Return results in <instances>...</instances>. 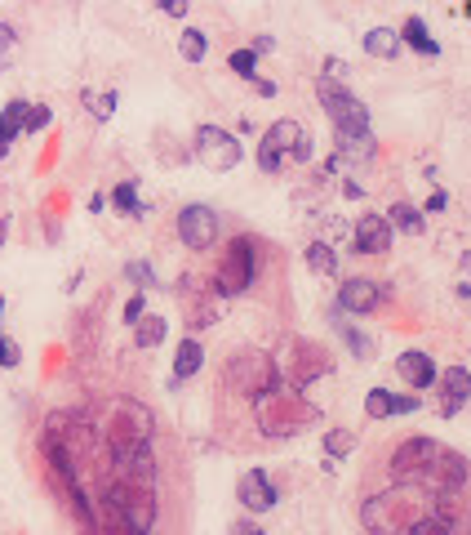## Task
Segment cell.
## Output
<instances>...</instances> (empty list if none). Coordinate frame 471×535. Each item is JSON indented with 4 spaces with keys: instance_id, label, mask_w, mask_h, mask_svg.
<instances>
[{
    "instance_id": "obj_14",
    "label": "cell",
    "mask_w": 471,
    "mask_h": 535,
    "mask_svg": "<svg viewBox=\"0 0 471 535\" xmlns=\"http://www.w3.org/2000/svg\"><path fill=\"white\" fill-rule=\"evenodd\" d=\"M240 504H245L249 513H267V508H276V482H271L263 468H249V473L240 477Z\"/></svg>"
},
{
    "instance_id": "obj_10",
    "label": "cell",
    "mask_w": 471,
    "mask_h": 535,
    "mask_svg": "<svg viewBox=\"0 0 471 535\" xmlns=\"http://www.w3.org/2000/svg\"><path fill=\"white\" fill-rule=\"evenodd\" d=\"M391 236H396V228L387 223V214H360L356 232H351V250L356 254H387Z\"/></svg>"
},
{
    "instance_id": "obj_24",
    "label": "cell",
    "mask_w": 471,
    "mask_h": 535,
    "mask_svg": "<svg viewBox=\"0 0 471 535\" xmlns=\"http://www.w3.org/2000/svg\"><path fill=\"white\" fill-rule=\"evenodd\" d=\"M112 205H116L121 214H134V219H143V214H147V205L138 201V183H134V179L112 188Z\"/></svg>"
},
{
    "instance_id": "obj_30",
    "label": "cell",
    "mask_w": 471,
    "mask_h": 535,
    "mask_svg": "<svg viewBox=\"0 0 471 535\" xmlns=\"http://www.w3.org/2000/svg\"><path fill=\"white\" fill-rule=\"evenodd\" d=\"M338 331H342V339H347L351 357H360V362H369V357H373V339H369V335H360L356 326H342V322H338Z\"/></svg>"
},
{
    "instance_id": "obj_8",
    "label": "cell",
    "mask_w": 471,
    "mask_h": 535,
    "mask_svg": "<svg viewBox=\"0 0 471 535\" xmlns=\"http://www.w3.org/2000/svg\"><path fill=\"white\" fill-rule=\"evenodd\" d=\"M440 442H431V437H409V442H400L396 446V455H391V477L396 482H427L431 477V468H436V459H440Z\"/></svg>"
},
{
    "instance_id": "obj_11",
    "label": "cell",
    "mask_w": 471,
    "mask_h": 535,
    "mask_svg": "<svg viewBox=\"0 0 471 535\" xmlns=\"http://www.w3.org/2000/svg\"><path fill=\"white\" fill-rule=\"evenodd\" d=\"M382 299H387V291H382L373 277H351V282L338 286V308H342V313H356V317L373 313Z\"/></svg>"
},
{
    "instance_id": "obj_28",
    "label": "cell",
    "mask_w": 471,
    "mask_h": 535,
    "mask_svg": "<svg viewBox=\"0 0 471 535\" xmlns=\"http://www.w3.org/2000/svg\"><path fill=\"white\" fill-rule=\"evenodd\" d=\"M178 54H183L187 63H200V59L209 54V36H205V32H196V28H187V32L178 36Z\"/></svg>"
},
{
    "instance_id": "obj_38",
    "label": "cell",
    "mask_w": 471,
    "mask_h": 535,
    "mask_svg": "<svg viewBox=\"0 0 471 535\" xmlns=\"http://www.w3.org/2000/svg\"><path fill=\"white\" fill-rule=\"evenodd\" d=\"M143 317H147V304H143V295L134 291V295H130V304H125V326H138Z\"/></svg>"
},
{
    "instance_id": "obj_41",
    "label": "cell",
    "mask_w": 471,
    "mask_h": 535,
    "mask_svg": "<svg viewBox=\"0 0 471 535\" xmlns=\"http://www.w3.org/2000/svg\"><path fill=\"white\" fill-rule=\"evenodd\" d=\"M444 205H449V196H444V192H431V196H427V214H440Z\"/></svg>"
},
{
    "instance_id": "obj_27",
    "label": "cell",
    "mask_w": 471,
    "mask_h": 535,
    "mask_svg": "<svg viewBox=\"0 0 471 535\" xmlns=\"http://www.w3.org/2000/svg\"><path fill=\"white\" fill-rule=\"evenodd\" d=\"M125 282H134V291L138 295H147V291H156L161 282H156V273H152V263H143V259H130L125 263Z\"/></svg>"
},
{
    "instance_id": "obj_12",
    "label": "cell",
    "mask_w": 471,
    "mask_h": 535,
    "mask_svg": "<svg viewBox=\"0 0 471 535\" xmlns=\"http://www.w3.org/2000/svg\"><path fill=\"white\" fill-rule=\"evenodd\" d=\"M436 384H440V415H458L471 402V371L467 366H449Z\"/></svg>"
},
{
    "instance_id": "obj_22",
    "label": "cell",
    "mask_w": 471,
    "mask_h": 535,
    "mask_svg": "<svg viewBox=\"0 0 471 535\" xmlns=\"http://www.w3.org/2000/svg\"><path fill=\"white\" fill-rule=\"evenodd\" d=\"M387 223H391L396 232H409V236H422V228H427V214H422L418 205H409V201H400V205H391V210H387Z\"/></svg>"
},
{
    "instance_id": "obj_49",
    "label": "cell",
    "mask_w": 471,
    "mask_h": 535,
    "mask_svg": "<svg viewBox=\"0 0 471 535\" xmlns=\"http://www.w3.org/2000/svg\"><path fill=\"white\" fill-rule=\"evenodd\" d=\"M0 313H5V299H0Z\"/></svg>"
},
{
    "instance_id": "obj_20",
    "label": "cell",
    "mask_w": 471,
    "mask_h": 535,
    "mask_svg": "<svg viewBox=\"0 0 471 535\" xmlns=\"http://www.w3.org/2000/svg\"><path fill=\"white\" fill-rule=\"evenodd\" d=\"M400 45H413L418 54H427V59H436L440 54V41H431V32H427V23L422 19H404V28H400Z\"/></svg>"
},
{
    "instance_id": "obj_5",
    "label": "cell",
    "mask_w": 471,
    "mask_h": 535,
    "mask_svg": "<svg viewBox=\"0 0 471 535\" xmlns=\"http://www.w3.org/2000/svg\"><path fill=\"white\" fill-rule=\"evenodd\" d=\"M316 94H320L325 116L334 121V134H369V108H365V103H360L347 85H334V81H325V76H320Z\"/></svg>"
},
{
    "instance_id": "obj_17",
    "label": "cell",
    "mask_w": 471,
    "mask_h": 535,
    "mask_svg": "<svg viewBox=\"0 0 471 535\" xmlns=\"http://www.w3.org/2000/svg\"><path fill=\"white\" fill-rule=\"evenodd\" d=\"M427 482H436V491H458L462 482H467V459L458 455V451H440V459H436V468H431V477Z\"/></svg>"
},
{
    "instance_id": "obj_45",
    "label": "cell",
    "mask_w": 471,
    "mask_h": 535,
    "mask_svg": "<svg viewBox=\"0 0 471 535\" xmlns=\"http://www.w3.org/2000/svg\"><path fill=\"white\" fill-rule=\"evenodd\" d=\"M232 535H263V526H254V522H236Z\"/></svg>"
},
{
    "instance_id": "obj_40",
    "label": "cell",
    "mask_w": 471,
    "mask_h": 535,
    "mask_svg": "<svg viewBox=\"0 0 471 535\" xmlns=\"http://www.w3.org/2000/svg\"><path fill=\"white\" fill-rule=\"evenodd\" d=\"M422 406V397L418 393H404V397H396V415H413Z\"/></svg>"
},
{
    "instance_id": "obj_18",
    "label": "cell",
    "mask_w": 471,
    "mask_h": 535,
    "mask_svg": "<svg viewBox=\"0 0 471 535\" xmlns=\"http://www.w3.org/2000/svg\"><path fill=\"white\" fill-rule=\"evenodd\" d=\"M302 139H311V134H307L298 121H289V116H285V121H276V125L263 134V143H267L271 152H280V156H294V152L302 148Z\"/></svg>"
},
{
    "instance_id": "obj_3",
    "label": "cell",
    "mask_w": 471,
    "mask_h": 535,
    "mask_svg": "<svg viewBox=\"0 0 471 535\" xmlns=\"http://www.w3.org/2000/svg\"><path fill=\"white\" fill-rule=\"evenodd\" d=\"M107 499H112L116 526H125L130 535H152V526H156V513H161V504H156V491H147V486H125V482H112Z\"/></svg>"
},
{
    "instance_id": "obj_31",
    "label": "cell",
    "mask_w": 471,
    "mask_h": 535,
    "mask_svg": "<svg viewBox=\"0 0 471 535\" xmlns=\"http://www.w3.org/2000/svg\"><path fill=\"white\" fill-rule=\"evenodd\" d=\"M351 446H356V433H351V428H329V433H325V455H329V459L347 455Z\"/></svg>"
},
{
    "instance_id": "obj_13",
    "label": "cell",
    "mask_w": 471,
    "mask_h": 535,
    "mask_svg": "<svg viewBox=\"0 0 471 535\" xmlns=\"http://www.w3.org/2000/svg\"><path fill=\"white\" fill-rule=\"evenodd\" d=\"M396 371H400V379L409 384V388H431L436 379H440V371H436V362L422 353V348H404L400 357H396Z\"/></svg>"
},
{
    "instance_id": "obj_34",
    "label": "cell",
    "mask_w": 471,
    "mask_h": 535,
    "mask_svg": "<svg viewBox=\"0 0 471 535\" xmlns=\"http://www.w3.org/2000/svg\"><path fill=\"white\" fill-rule=\"evenodd\" d=\"M50 121H54V112H50L45 103H32V108H27V134H41Z\"/></svg>"
},
{
    "instance_id": "obj_47",
    "label": "cell",
    "mask_w": 471,
    "mask_h": 535,
    "mask_svg": "<svg viewBox=\"0 0 471 535\" xmlns=\"http://www.w3.org/2000/svg\"><path fill=\"white\" fill-rule=\"evenodd\" d=\"M5 228H10V223H5V219H0V241H5Z\"/></svg>"
},
{
    "instance_id": "obj_6",
    "label": "cell",
    "mask_w": 471,
    "mask_h": 535,
    "mask_svg": "<svg viewBox=\"0 0 471 535\" xmlns=\"http://www.w3.org/2000/svg\"><path fill=\"white\" fill-rule=\"evenodd\" d=\"M227 379L258 402V397H267V393L280 388V366H276L267 353H240V357L227 366Z\"/></svg>"
},
{
    "instance_id": "obj_32",
    "label": "cell",
    "mask_w": 471,
    "mask_h": 535,
    "mask_svg": "<svg viewBox=\"0 0 471 535\" xmlns=\"http://www.w3.org/2000/svg\"><path fill=\"white\" fill-rule=\"evenodd\" d=\"M85 108H90V116L94 121H112V112H116V90H107V94H85Z\"/></svg>"
},
{
    "instance_id": "obj_33",
    "label": "cell",
    "mask_w": 471,
    "mask_h": 535,
    "mask_svg": "<svg viewBox=\"0 0 471 535\" xmlns=\"http://www.w3.org/2000/svg\"><path fill=\"white\" fill-rule=\"evenodd\" d=\"M19 362H23V348L10 335H0V371H14Z\"/></svg>"
},
{
    "instance_id": "obj_39",
    "label": "cell",
    "mask_w": 471,
    "mask_h": 535,
    "mask_svg": "<svg viewBox=\"0 0 471 535\" xmlns=\"http://www.w3.org/2000/svg\"><path fill=\"white\" fill-rule=\"evenodd\" d=\"M347 63L342 59H325V81H334V85H347Z\"/></svg>"
},
{
    "instance_id": "obj_43",
    "label": "cell",
    "mask_w": 471,
    "mask_h": 535,
    "mask_svg": "<svg viewBox=\"0 0 471 535\" xmlns=\"http://www.w3.org/2000/svg\"><path fill=\"white\" fill-rule=\"evenodd\" d=\"M249 50H254V54H271V50H276V41H271V36H258Z\"/></svg>"
},
{
    "instance_id": "obj_21",
    "label": "cell",
    "mask_w": 471,
    "mask_h": 535,
    "mask_svg": "<svg viewBox=\"0 0 471 535\" xmlns=\"http://www.w3.org/2000/svg\"><path fill=\"white\" fill-rule=\"evenodd\" d=\"M338 156L365 165V161L378 156V143H373V134H338Z\"/></svg>"
},
{
    "instance_id": "obj_15",
    "label": "cell",
    "mask_w": 471,
    "mask_h": 535,
    "mask_svg": "<svg viewBox=\"0 0 471 535\" xmlns=\"http://www.w3.org/2000/svg\"><path fill=\"white\" fill-rule=\"evenodd\" d=\"M200 366H205V348H200L196 335H187L178 344V353H174V379H169V388H183L192 375H200Z\"/></svg>"
},
{
    "instance_id": "obj_9",
    "label": "cell",
    "mask_w": 471,
    "mask_h": 535,
    "mask_svg": "<svg viewBox=\"0 0 471 535\" xmlns=\"http://www.w3.org/2000/svg\"><path fill=\"white\" fill-rule=\"evenodd\" d=\"M178 241L187 250H209L218 241V214H214V205H200V201L183 205V214H178Z\"/></svg>"
},
{
    "instance_id": "obj_46",
    "label": "cell",
    "mask_w": 471,
    "mask_h": 535,
    "mask_svg": "<svg viewBox=\"0 0 471 535\" xmlns=\"http://www.w3.org/2000/svg\"><path fill=\"white\" fill-rule=\"evenodd\" d=\"M316 156V148H311V139H302V148L294 152V161H311Z\"/></svg>"
},
{
    "instance_id": "obj_36",
    "label": "cell",
    "mask_w": 471,
    "mask_h": 535,
    "mask_svg": "<svg viewBox=\"0 0 471 535\" xmlns=\"http://www.w3.org/2000/svg\"><path fill=\"white\" fill-rule=\"evenodd\" d=\"M14 45H19V32H14L10 23H0V68L14 59Z\"/></svg>"
},
{
    "instance_id": "obj_26",
    "label": "cell",
    "mask_w": 471,
    "mask_h": 535,
    "mask_svg": "<svg viewBox=\"0 0 471 535\" xmlns=\"http://www.w3.org/2000/svg\"><path fill=\"white\" fill-rule=\"evenodd\" d=\"M396 397H400V393H391V388H369V393H365V415H369V419L396 415Z\"/></svg>"
},
{
    "instance_id": "obj_1",
    "label": "cell",
    "mask_w": 471,
    "mask_h": 535,
    "mask_svg": "<svg viewBox=\"0 0 471 535\" xmlns=\"http://www.w3.org/2000/svg\"><path fill=\"white\" fill-rule=\"evenodd\" d=\"M436 508H427V499L418 495L413 482H396L382 495H369L360 504V522L369 535H409L418 522H427Z\"/></svg>"
},
{
    "instance_id": "obj_48",
    "label": "cell",
    "mask_w": 471,
    "mask_h": 535,
    "mask_svg": "<svg viewBox=\"0 0 471 535\" xmlns=\"http://www.w3.org/2000/svg\"><path fill=\"white\" fill-rule=\"evenodd\" d=\"M112 535H130V531H125V526H116V531H112Z\"/></svg>"
},
{
    "instance_id": "obj_23",
    "label": "cell",
    "mask_w": 471,
    "mask_h": 535,
    "mask_svg": "<svg viewBox=\"0 0 471 535\" xmlns=\"http://www.w3.org/2000/svg\"><path fill=\"white\" fill-rule=\"evenodd\" d=\"M165 331H169V322H165L161 313H147V317L134 326V344H138V348H156V344H165Z\"/></svg>"
},
{
    "instance_id": "obj_7",
    "label": "cell",
    "mask_w": 471,
    "mask_h": 535,
    "mask_svg": "<svg viewBox=\"0 0 471 535\" xmlns=\"http://www.w3.org/2000/svg\"><path fill=\"white\" fill-rule=\"evenodd\" d=\"M240 156H245V148H240L236 134H227L223 125H200V130H196V161H200L205 170L227 174V170L240 165Z\"/></svg>"
},
{
    "instance_id": "obj_44",
    "label": "cell",
    "mask_w": 471,
    "mask_h": 535,
    "mask_svg": "<svg viewBox=\"0 0 471 535\" xmlns=\"http://www.w3.org/2000/svg\"><path fill=\"white\" fill-rule=\"evenodd\" d=\"M254 90H258L263 99H276V81H263V76H258V81H254Z\"/></svg>"
},
{
    "instance_id": "obj_37",
    "label": "cell",
    "mask_w": 471,
    "mask_h": 535,
    "mask_svg": "<svg viewBox=\"0 0 471 535\" xmlns=\"http://www.w3.org/2000/svg\"><path fill=\"white\" fill-rule=\"evenodd\" d=\"M280 161H285L280 152H271L267 143H258V170H263V174H276V170H280Z\"/></svg>"
},
{
    "instance_id": "obj_19",
    "label": "cell",
    "mask_w": 471,
    "mask_h": 535,
    "mask_svg": "<svg viewBox=\"0 0 471 535\" xmlns=\"http://www.w3.org/2000/svg\"><path fill=\"white\" fill-rule=\"evenodd\" d=\"M400 32H391V28H369L365 32V54L369 59H382V63H396L400 59Z\"/></svg>"
},
{
    "instance_id": "obj_2",
    "label": "cell",
    "mask_w": 471,
    "mask_h": 535,
    "mask_svg": "<svg viewBox=\"0 0 471 535\" xmlns=\"http://www.w3.org/2000/svg\"><path fill=\"white\" fill-rule=\"evenodd\" d=\"M258 419L271 437H289L298 428H307L311 419H320V411L302 397V393H289V388H276L267 397H258Z\"/></svg>"
},
{
    "instance_id": "obj_29",
    "label": "cell",
    "mask_w": 471,
    "mask_h": 535,
    "mask_svg": "<svg viewBox=\"0 0 471 535\" xmlns=\"http://www.w3.org/2000/svg\"><path fill=\"white\" fill-rule=\"evenodd\" d=\"M227 68H232V72H236L240 81H249V85L258 81V54H254V50H232Z\"/></svg>"
},
{
    "instance_id": "obj_16",
    "label": "cell",
    "mask_w": 471,
    "mask_h": 535,
    "mask_svg": "<svg viewBox=\"0 0 471 535\" xmlns=\"http://www.w3.org/2000/svg\"><path fill=\"white\" fill-rule=\"evenodd\" d=\"M27 108H32V103H23V99H14V103H5V108H0V161L10 156L14 139L27 130Z\"/></svg>"
},
{
    "instance_id": "obj_25",
    "label": "cell",
    "mask_w": 471,
    "mask_h": 535,
    "mask_svg": "<svg viewBox=\"0 0 471 535\" xmlns=\"http://www.w3.org/2000/svg\"><path fill=\"white\" fill-rule=\"evenodd\" d=\"M307 268H311L316 277H334L338 273V259H334V250L325 241H311L307 245Z\"/></svg>"
},
{
    "instance_id": "obj_35",
    "label": "cell",
    "mask_w": 471,
    "mask_h": 535,
    "mask_svg": "<svg viewBox=\"0 0 471 535\" xmlns=\"http://www.w3.org/2000/svg\"><path fill=\"white\" fill-rule=\"evenodd\" d=\"M409 535H458V531H453L444 517H436V513H431V517H427V522H418Z\"/></svg>"
},
{
    "instance_id": "obj_4",
    "label": "cell",
    "mask_w": 471,
    "mask_h": 535,
    "mask_svg": "<svg viewBox=\"0 0 471 535\" xmlns=\"http://www.w3.org/2000/svg\"><path fill=\"white\" fill-rule=\"evenodd\" d=\"M254 277H258V241L254 236H236L227 245L223 263H218V273H214V286H218L223 299H232V295H245L254 286Z\"/></svg>"
},
{
    "instance_id": "obj_42",
    "label": "cell",
    "mask_w": 471,
    "mask_h": 535,
    "mask_svg": "<svg viewBox=\"0 0 471 535\" xmlns=\"http://www.w3.org/2000/svg\"><path fill=\"white\" fill-rule=\"evenodd\" d=\"M161 10H165V14H174V19H183V14H187L183 0H161Z\"/></svg>"
}]
</instances>
